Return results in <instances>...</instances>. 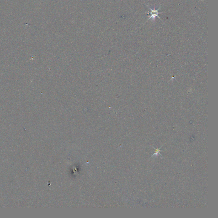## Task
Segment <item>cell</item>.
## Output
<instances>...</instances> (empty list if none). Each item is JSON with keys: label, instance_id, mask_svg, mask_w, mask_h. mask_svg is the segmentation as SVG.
Here are the masks:
<instances>
[{"label": "cell", "instance_id": "1", "mask_svg": "<svg viewBox=\"0 0 218 218\" xmlns=\"http://www.w3.org/2000/svg\"><path fill=\"white\" fill-rule=\"evenodd\" d=\"M148 7L150 8V9L151 10V12L149 13V14H151V16L147 20H149L150 19V18H152L153 19H155V18H156V17H158V18L160 19V18L159 17V16H158V15L159 14L161 13H158V10L160 8H158V9H157V10H156V9H152L151 8H150V7Z\"/></svg>", "mask_w": 218, "mask_h": 218}, {"label": "cell", "instance_id": "2", "mask_svg": "<svg viewBox=\"0 0 218 218\" xmlns=\"http://www.w3.org/2000/svg\"><path fill=\"white\" fill-rule=\"evenodd\" d=\"M159 150V149L156 150V152H155V153H154V154H156L158 153H159L160 150Z\"/></svg>", "mask_w": 218, "mask_h": 218}]
</instances>
